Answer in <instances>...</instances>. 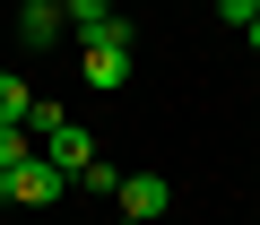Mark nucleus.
Instances as JSON below:
<instances>
[{"mask_svg":"<svg viewBox=\"0 0 260 225\" xmlns=\"http://www.w3.org/2000/svg\"><path fill=\"white\" fill-rule=\"evenodd\" d=\"M208 9H217L225 26H251V18H260V0H208Z\"/></svg>","mask_w":260,"mask_h":225,"instance_id":"9d476101","label":"nucleus"},{"mask_svg":"<svg viewBox=\"0 0 260 225\" xmlns=\"http://www.w3.org/2000/svg\"><path fill=\"white\" fill-rule=\"evenodd\" d=\"M18 9H52V0H18Z\"/></svg>","mask_w":260,"mask_h":225,"instance_id":"f8f14e48","label":"nucleus"},{"mask_svg":"<svg viewBox=\"0 0 260 225\" xmlns=\"http://www.w3.org/2000/svg\"><path fill=\"white\" fill-rule=\"evenodd\" d=\"M35 147H44V156H52V165H61V173H70V182H78V165H87V156H95V139H87V130H78V122H61V130H44V139H35Z\"/></svg>","mask_w":260,"mask_h":225,"instance_id":"20e7f679","label":"nucleus"},{"mask_svg":"<svg viewBox=\"0 0 260 225\" xmlns=\"http://www.w3.org/2000/svg\"><path fill=\"white\" fill-rule=\"evenodd\" d=\"M0 199H9V173H0Z\"/></svg>","mask_w":260,"mask_h":225,"instance_id":"ddd939ff","label":"nucleus"},{"mask_svg":"<svg viewBox=\"0 0 260 225\" xmlns=\"http://www.w3.org/2000/svg\"><path fill=\"white\" fill-rule=\"evenodd\" d=\"M70 35V18H61V0H52V9H18V44H35V52H52Z\"/></svg>","mask_w":260,"mask_h":225,"instance_id":"39448f33","label":"nucleus"},{"mask_svg":"<svg viewBox=\"0 0 260 225\" xmlns=\"http://www.w3.org/2000/svg\"><path fill=\"white\" fill-rule=\"evenodd\" d=\"M26 156H35V130L26 122H0V173H18Z\"/></svg>","mask_w":260,"mask_h":225,"instance_id":"6e6552de","label":"nucleus"},{"mask_svg":"<svg viewBox=\"0 0 260 225\" xmlns=\"http://www.w3.org/2000/svg\"><path fill=\"white\" fill-rule=\"evenodd\" d=\"M243 35H251V52H260V18H251V26H243Z\"/></svg>","mask_w":260,"mask_h":225,"instance_id":"9b49d317","label":"nucleus"},{"mask_svg":"<svg viewBox=\"0 0 260 225\" xmlns=\"http://www.w3.org/2000/svg\"><path fill=\"white\" fill-rule=\"evenodd\" d=\"M130 44H139V26H130V18H113L104 35H87V52H78V69H87V87H95V95H113V87H130Z\"/></svg>","mask_w":260,"mask_h":225,"instance_id":"f257e3e1","label":"nucleus"},{"mask_svg":"<svg viewBox=\"0 0 260 225\" xmlns=\"http://www.w3.org/2000/svg\"><path fill=\"white\" fill-rule=\"evenodd\" d=\"M113 208H121L130 225H156V216L174 208V182H165V173H121V191H113Z\"/></svg>","mask_w":260,"mask_h":225,"instance_id":"f03ea898","label":"nucleus"},{"mask_svg":"<svg viewBox=\"0 0 260 225\" xmlns=\"http://www.w3.org/2000/svg\"><path fill=\"white\" fill-rule=\"evenodd\" d=\"M61 18H70V35L87 44V35H104V26L121 18V9H113V0H61Z\"/></svg>","mask_w":260,"mask_h":225,"instance_id":"423d86ee","label":"nucleus"},{"mask_svg":"<svg viewBox=\"0 0 260 225\" xmlns=\"http://www.w3.org/2000/svg\"><path fill=\"white\" fill-rule=\"evenodd\" d=\"M61 191H70V173H61V165H52L44 147H35V156H26L18 173H9V199H18V208H52Z\"/></svg>","mask_w":260,"mask_h":225,"instance_id":"7ed1b4c3","label":"nucleus"},{"mask_svg":"<svg viewBox=\"0 0 260 225\" xmlns=\"http://www.w3.org/2000/svg\"><path fill=\"white\" fill-rule=\"evenodd\" d=\"M70 191H104V199H113V191H121V173H113V165H104V156H87V165H78V182H70Z\"/></svg>","mask_w":260,"mask_h":225,"instance_id":"1a4fd4ad","label":"nucleus"},{"mask_svg":"<svg viewBox=\"0 0 260 225\" xmlns=\"http://www.w3.org/2000/svg\"><path fill=\"white\" fill-rule=\"evenodd\" d=\"M26 113H35V87L18 69H0V122H26Z\"/></svg>","mask_w":260,"mask_h":225,"instance_id":"0eeeda50","label":"nucleus"}]
</instances>
